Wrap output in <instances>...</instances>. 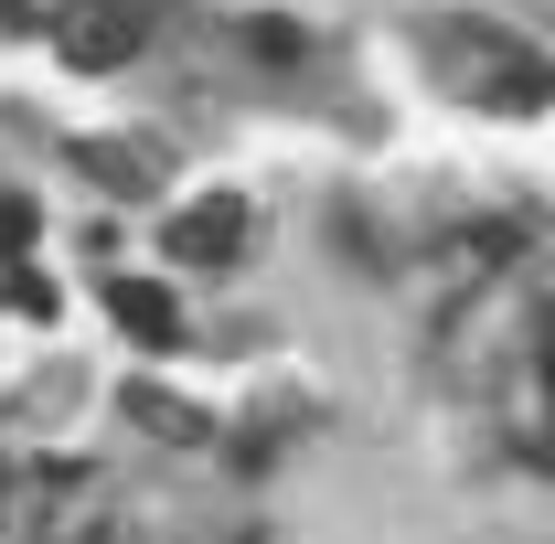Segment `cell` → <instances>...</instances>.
Returning <instances> with one entry per match:
<instances>
[{"instance_id":"cell-6","label":"cell","mask_w":555,"mask_h":544,"mask_svg":"<svg viewBox=\"0 0 555 544\" xmlns=\"http://www.w3.org/2000/svg\"><path fill=\"white\" fill-rule=\"evenodd\" d=\"M299 43H310V33H299V22H246V54H268V65H299Z\"/></svg>"},{"instance_id":"cell-2","label":"cell","mask_w":555,"mask_h":544,"mask_svg":"<svg viewBox=\"0 0 555 544\" xmlns=\"http://www.w3.org/2000/svg\"><path fill=\"white\" fill-rule=\"evenodd\" d=\"M246 224L257 213L235 204V193H193V204L160 224V246H171V268H235L246 257Z\"/></svg>"},{"instance_id":"cell-1","label":"cell","mask_w":555,"mask_h":544,"mask_svg":"<svg viewBox=\"0 0 555 544\" xmlns=\"http://www.w3.org/2000/svg\"><path fill=\"white\" fill-rule=\"evenodd\" d=\"M150 22H160V0H54V43L75 75H118L150 43Z\"/></svg>"},{"instance_id":"cell-8","label":"cell","mask_w":555,"mask_h":544,"mask_svg":"<svg viewBox=\"0 0 555 544\" xmlns=\"http://www.w3.org/2000/svg\"><path fill=\"white\" fill-rule=\"evenodd\" d=\"M0 22L22 33V22H54V11H43V0H0Z\"/></svg>"},{"instance_id":"cell-4","label":"cell","mask_w":555,"mask_h":544,"mask_svg":"<svg viewBox=\"0 0 555 544\" xmlns=\"http://www.w3.org/2000/svg\"><path fill=\"white\" fill-rule=\"evenodd\" d=\"M75 171H86L96 193H129V204H139V193H160V160H150L139 139H118V129H107V139H75Z\"/></svg>"},{"instance_id":"cell-7","label":"cell","mask_w":555,"mask_h":544,"mask_svg":"<svg viewBox=\"0 0 555 544\" xmlns=\"http://www.w3.org/2000/svg\"><path fill=\"white\" fill-rule=\"evenodd\" d=\"M22 246H33V204H22V193H0V257H22Z\"/></svg>"},{"instance_id":"cell-5","label":"cell","mask_w":555,"mask_h":544,"mask_svg":"<svg viewBox=\"0 0 555 544\" xmlns=\"http://www.w3.org/2000/svg\"><path fill=\"white\" fill-rule=\"evenodd\" d=\"M129 416H139V427H160V438H204V416H193V406H171L160 385H129Z\"/></svg>"},{"instance_id":"cell-3","label":"cell","mask_w":555,"mask_h":544,"mask_svg":"<svg viewBox=\"0 0 555 544\" xmlns=\"http://www.w3.org/2000/svg\"><path fill=\"white\" fill-rule=\"evenodd\" d=\"M107 310H118V332H129L139 352H171V341H182V299H171L160 277H107Z\"/></svg>"}]
</instances>
